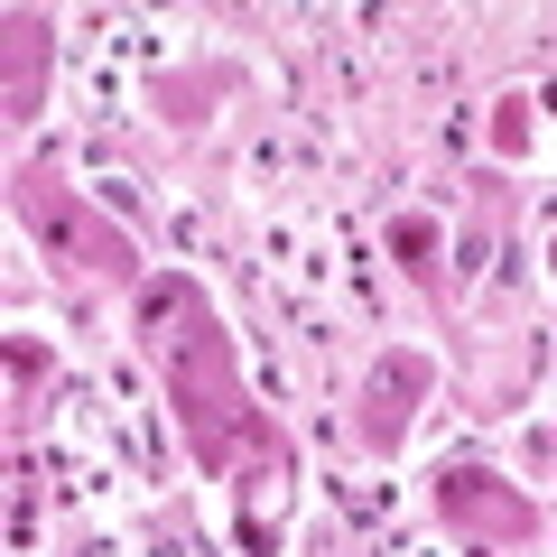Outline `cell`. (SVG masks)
Here are the masks:
<instances>
[{"mask_svg":"<svg viewBox=\"0 0 557 557\" xmlns=\"http://www.w3.org/2000/svg\"><path fill=\"white\" fill-rule=\"evenodd\" d=\"M177 307V335H168V391H177V428H186V456L205 474H278V437L260 428L251 409V381L233 362V335L205 317V298L168 288Z\"/></svg>","mask_w":557,"mask_h":557,"instance_id":"6da1fadb","label":"cell"},{"mask_svg":"<svg viewBox=\"0 0 557 557\" xmlns=\"http://www.w3.org/2000/svg\"><path fill=\"white\" fill-rule=\"evenodd\" d=\"M10 205H20V223L38 233L47 260H65V270H84V278H139L131 233H121L112 214H94L75 186H57V177H38V168H28V177L10 186Z\"/></svg>","mask_w":557,"mask_h":557,"instance_id":"7a4b0ae2","label":"cell"},{"mask_svg":"<svg viewBox=\"0 0 557 557\" xmlns=\"http://www.w3.org/2000/svg\"><path fill=\"white\" fill-rule=\"evenodd\" d=\"M47 57H57L47 10H10L0 20V121H28L47 102Z\"/></svg>","mask_w":557,"mask_h":557,"instance_id":"3957f363","label":"cell"},{"mask_svg":"<svg viewBox=\"0 0 557 557\" xmlns=\"http://www.w3.org/2000/svg\"><path fill=\"white\" fill-rule=\"evenodd\" d=\"M399 399H428V362L418 354H381L372 362V418H362V428H372V446H399Z\"/></svg>","mask_w":557,"mask_h":557,"instance_id":"277c9868","label":"cell"},{"mask_svg":"<svg viewBox=\"0 0 557 557\" xmlns=\"http://www.w3.org/2000/svg\"><path fill=\"white\" fill-rule=\"evenodd\" d=\"M446 520L456 530H493V539H530V502H502V493H483L474 502V483H446Z\"/></svg>","mask_w":557,"mask_h":557,"instance_id":"5b68a950","label":"cell"},{"mask_svg":"<svg viewBox=\"0 0 557 557\" xmlns=\"http://www.w3.org/2000/svg\"><path fill=\"white\" fill-rule=\"evenodd\" d=\"M391 251L409 260V270H437V260H428L437 251V223H391Z\"/></svg>","mask_w":557,"mask_h":557,"instance_id":"8992f818","label":"cell"}]
</instances>
